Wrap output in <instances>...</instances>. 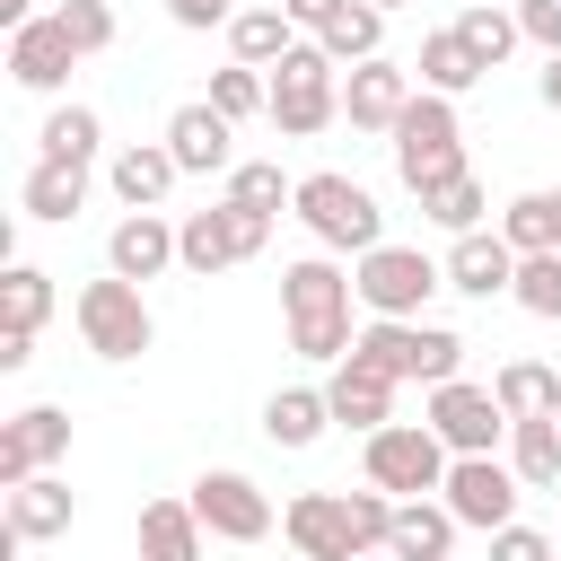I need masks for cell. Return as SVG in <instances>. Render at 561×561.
<instances>
[{
    "label": "cell",
    "mask_w": 561,
    "mask_h": 561,
    "mask_svg": "<svg viewBox=\"0 0 561 561\" xmlns=\"http://www.w3.org/2000/svg\"><path fill=\"white\" fill-rule=\"evenodd\" d=\"M280 535H289L298 561H359V535H351L342 491H298V500L280 508Z\"/></svg>",
    "instance_id": "cell-15"
},
{
    "label": "cell",
    "mask_w": 561,
    "mask_h": 561,
    "mask_svg": "<svg viewBox=\"0 0 561 561\" xmlns=\"http://www.w3.org/2000/svg\"><path fill=\"white\" fill-rule=\"evenodd\" d=\"M421 219H438L447 237H465V228H482V175L465 167V175H447V184H430V193H421Z\"/></svg>",
    "instance_id": "cell-36"
},
{
    "label": "cell",
    "mask_w": 561,
    "mask_h": 561,
    "mask_svg": "<svg viewBox=\"0 0 561 561\" xmlns=\"http://www.w3.org/2000/svg\"><path fill=\"white\" fill-rule=\"evenodd\" d=\"M79 202H88V167H79V158H35L26 184H18V210H26V219H53V228L79 219Z\"/></svg>",
    "instance_id": "cell-24"
},
{
    "label": "cell",
    "mask_w": 561,
    "mask_h": 561,
    "mask_svg": "<svg viewBox=\"0 0 561 561\" xmlns=\"http://www.w3.org/2000/svg\"><path fill=\"white\" fill-rule=\"evenodd\" d=\"M0 18H9V26H26V18H35V9H26V0H0Z\"/></svg>",
    "instance_id": "cell-46"
},
{
    "label": "cell",
    "mask_w": 561,
    "mask_h": 561,
    "mask_svg": "<svg viewBox=\"0 0 561 561\" xmlns=\"http://www.w3.org/2000/svg\"><path fill=\"white\" fill-rule=\"evenodd\" d=\"M438 438H447V456H500V438H508V412H500V394L491 386H473V377H447V386H430V412H421Z\"/></svg>",
    "instance_id": "cell-10"
},
{
    "label": "cell",
    "mask_w": 561,
    "mask_h": 561,
    "mask_svg": "<svg viewBox=\"0 0 561 561\" xmlns=\"http://www.w3.org/2000/svg\"><path fill=\"white\" fill-rule=\"evenodd\" d=\"M421 88H412V70L403 61H351V79H342V123L351 131H394L403 123V105H412Z\"/></svg>",
    "instance_id": "cell-14"
},
{
    "label": "cell",
    "mask_w": 561,
    "mask_h": 561,
    "mask_svg": "<svg viewBox=\"0 0 561 561\" xmlns=\"http://www.w3.org/2000/svg\"><path fill=\"white\" fill-rule=\"evenodd\" d=\"M53 18H61V35H70V44H79V61H88V53H105V44H114V9H105V0H61V9H53Z\"/></svg>",
    "instance_id": "cell-40"
},
{
    "label": "cell",
    "mask_w": 561,
    "mask_h": 561,
    "mask_svg": "<svg viewBox=\"0 0 561 561\" xmlns=\"http://www.w3.org/2000/svg\"><path fill=\"white\" fill-rule=\"evenodd\" d=\"M535 96H543V105L561 114V53H543V79H535Z\"/></svg>",
    "instance_id": "cell-45"
},
{
    "label": "cell",
    "mask_w": 561,
    "mask_h": 561,
    "mask_svg": "<svg viewBox=\"0 0 561 561\" xmlns=\"http://www.w3.org/2000/svg\"><path fill=\"white\" fill-rule=\"evenodd\" d=\"M289 44H298V18H289V9H237V18H228V53L254 61V70H272Z\"/></svg>",
    "instance_id": "cell-29"
},
{
    "label": "cell",
    "mask_w": 561,
    "mask_h": 561,
    "mask_svg": "<svg viewBox=\"0 0 561 561\" xmlns=\"http://www.w3.org/2000/svg\"><path fill=\"white\" fill-rule=\"evenodd\" d=\"M351 351H359V359H377L394 386H403V377L447 386V377H456V359H465V342H456L447 324H421V316H368V333H359Z\"/></svg>",
    "instance_id": "cell-6"
},
{
    "label": "cell",
    "mask_w": 561,
    "mask_h": 561,
    "mask_svg": "<svg viewBox=\"0 0 561 561\" xmlns=\"http://www.w3.org/2000/svg\"><path fill=\"white\" fill-rule=\"evenodd\" d=\"M175 149L167 140H131V149H114V167H105V184L123 193V210H158L167 193H175Z\"/></svg>",
    "instance_id": "cell-21"
},
{
    "label": "cell",
    "mask_w": 561,
    "mask_h": 561,
    "mask_svg": "<svg viewBox=\"0 0 561 561\" xmlns=\"http://www.w3.org/2000/svg\"><path fill=\"white\" fill-rule=\"evenodd\" d=\"M280 9H289V18H298V26H307V35H316V26H324V18H333V9H342V0H280Z\"/></svg>",
    "instance_id": "cell-44"
},
{
    "label": "cell",
    "mask_w": 561,
    "mask_h": 561,
    "mask_svg": "<svg viewBox=\"0 0 561 561\" xmlns=\"http://www.w3.org/2000/svg\"><path fill=\"white\" fill-rule=\"evenodd\" d=\"M272 245V210H245V202H210V210H184L175 219V263L193 272V280H210V272H228V263H254Z\"/></svg>",
    "instance_id": "cell-4"
},
{
    "label": "cell",
    "mask_w": 561,
    "mask_h": 561,
    "mask_svg": "<svg viewBox=\"0 0 561 561\" xmlns=\"http://www.w3.org/2000/svg\"><path fill=\"white\" fill-rule=\"evenodd\" d=\"M359 465H368V482L377 491H394V500H421V491H438L447 482V438L430 430V421H386V430H368V447H359Z\"/></svg>",
    "instance_id": "cell-8"
},
{
    "label": "cell",
    "mask_w": 561,
    "mask_h": 561,
    "mask_svg": "<svg viewBox=\"0 0 561 561\" xmlns=\"http://www.w3.org/2000/svg\"><path fill=\"white\" fill-rule=\"evenodd\" d=\"M351 272L333 254H298L280 263V316H289V351L298 359H351Z\"/></svg>",
    "instance_id": "cell-1"
},
{
    "label": "cell",
    "mask_w": 561,
    "mask_h": 561,
    "mask_svg": "<svg viewBox=\"0 0 561 561\" xmlns=\"http://www.w3.org/2000/svg\"><path fill=\"white\" fill-rule=\"evenodd\" d=\"M70 517H79V500H70L61 473H35V482L9 491V535L18 543H53V535H70Z\"/></svg>",
    "instance_id": "cell-23"
},
{
    "label": "cell",
    "mask_w": 561,
    "mask_h": 561,
    "mask_svg": "<svg viewBox=\"0 0 561 561\" xmlns=\"http://www.w3.org/2000/svg\"><path fill=\"white\" fill-rule=\"evenodd\" d=\"M517 465H500V456H456L447 465V482H438V500L456 508V526H473V535H500L508 517H517Z\"/></svg>",
    "instance_id": "cell-11"
},
{
    "label": "cell",
    "mask_w": 561,
    "mask_h": 561,
    "mask_svg": "<svg viewBox=\"0 0 561 561\" xmlns=\"http://www.w3.org/2000/svg\"><path fill=\"white\" fill-rule=\"evenodd\" d=\"M96 149H105L96 105H53V114H44V158H79V167H96Z\"/></svg>",
    "instance_id": "cell-35"
},
{
    "label": "cell",
    "mask_w": 561,
    "mask_h": 561,
    "mask_svg": "<svg viewBox=\"0 0 561 561\" xmlns=\"http://www.w3.org/2000/svg\"><path fill=\"white\" fill-rule=\"evenodd\" d=\"M447 289H465V298H500V289H517V245L491 237V228H465V237L447 245Z\"/></svg>",
    "instance_id": "cell-19"
},
{
    "label": "cell",
    "mask_w": 561,
    "mask_h": 561,
    "mask_svg": "<svg viewBox=\"0 0 561 561\" xmlns=\"http://www.w3.org/2000/svg\"><path fill=\"white\" fill-rule=\"evenodd\" d=\"M412 70H421V88H438V96H465V88L482 79V61H473V44H465L456 26H430V35H421V61H412Z\"/></svg>",
    "instance_id": "cell-30"
},
{
    "label": "cell",
    "mask_w": 561,
    "mask_h": 561,
    "mask_svg": "<svg viewBox=\"0 0 561 561\" xmlns=\"http://www.w3.org/2000/svg\"><path fill=\"white\" fill-rule=\"evenodd\" d=\"M526 316H543V324H561V245L552 254H517V289H508Z\"/></svg>",
    "instance_id": "cell-38"
},
{
    "label": "cell",
    "mask_w": 561,
    "mask_h": 561,
    "mask_svg": "<svg viewBox=\"0 0 561 561\" xmlns=\"http://www.w3.org/2000/svg\"><path fill=\"white\" fill-rule=\"evenodd\" d=\"M167 263H175V228H167L158 210H123L114 237H105V272H123V280H158Z\"/></svg>",
    "instance_id": "cell-20"
},
{
    "label": "cell",
    "mask_w": 561,
    "mask_h": 561,
    "mask_svg": "<svg viewBox=\"0 0 561 561\" xmlns=\"http://www.w3.org/2000/svg\"><path fill=\"white\" fill-rule=\"evenodd\" d=\"M351 289H359L368 316H421L447 289V263H430L421 245H368L359 272H351Z\"/></svg>",
    "instance_id": "cell-9"
},
{
    "label": "cell",
    "mask_w": 561,
    "mask_h": 561,
    "mask_svg": "<svg viewBox=\"0 0 561 561\" xmlns=\"http://www.w3.org/2000/svg\"><path fill=\"white\" fill-rule=\"evenodd\" d=\"M228 202H245V210H272V219H280V202H298V184H289L272 158H245V167H228Z\"/></svg>",
    "instance_id": "cell-39"
},
{
    "label": "cell",
    "mask_w": 561,
    "mask_h": 561,
    "mask_svg": "<svg viewBox=\"0 0 561 561\" xmlns=\"http://www.w3.org/2000/svg\"><path fill=\"white\" fill-rule=\"evenodd\" d=\"M298 219H307V237L324 245V254H368V245H386V210H377V193L368 184H351V175H298Z\"/></svg>",
    "instance_id": "cell-3"
},
{
    "label": "cell",
    "mask_w": 561,
    "mask_h": 561,
    "mask_svg": "<svg viewBox=\"0 0 561 561\" xmlns=\"http://www.w3.org/2000/svg\"><path fill=\"white\" fill-rule=\"evenodd\" d=\"M184 500H193V517H202L219 543H263V535H272V500H263V482H245V473H228V465H210Z\"/></svg>",
    "instance_id": "cell-12"
},
{
    "label": "cell",
    "mask_w": 561,
    "mask_h": 561,
    "mask_svg": "<svg viewBox=\"0 0 561 561\" xmlns=\"http://www.w3.org/2000/svg\"><path fill=\"white\" fill-rule=\"evenodd\" d=\"M167 18L202 35V26H228V18H237V0H167Z\"/></svg>",
    "instance_id": "cell-43"
},
{
    "label": "cell",
    "mask_w": 561,
    "mask_h": 561,
    "mask_svg": "<svg viewBox=\"0 0 561 561\" xmlns=\"http://www.w3.org/2000/svg\"><path fill=\"white\" fill-rule=\"evenodd\" d=\"M324 403H333V421H342V430H359V438H368V430H386V421H394V377H386L377 359H359V351H351V359H333Z\"/></svg>",
    "instance_id": "cell-17"
},
{
    "label": "cell",
    "mask_w": 561,
    "mask_h": 561,
    "mask_svg": "<svg viewBox=\"0 0 561 561\" xmlns=\"http://www.w3.org/2000/svg\"><path fill=\"white\" fill-rule=\"evenodd\" d=\"M500 237H508L517 254H552V245H561V184H543V193H517V202L500 210Z\"/></svg>",
    "instance_id": "cell-31"
},
{
    "label": "cell",
    "mask_w": 561,
    "mask_h": 561,
    "mask_svg": "<svg viewBox=\"0 0 561 561\" xmlns=\"http://www.w3.org/2000/svg\"><path fill=\"white\" fill-rule=\"evenodd\" d=\"M333 53L324 44H289L280 61H272V131H289V140H316L333 114H342V88H333Z\"/></svg>",
    "instance_id": "cell-5"
},
{
    "label": "cell",
    "mask_w": 561,
    "mask_h": 561,
    "mask_svg": "<svg viewBox=\"0 0 561 561\" xmlns=\"http://www.w3.org/2000/svg\"><path fill=\"white\" fill-rule=\"evenodd\" d=\"M456 35L473 44V61H482V70H500V61H508V53L526 44V26H517V9H500V0H473V9L456 18Z\"/></svg>",
    "instance_id": "cell-33"
},
{
    "label": "cell",
    "mask_w": 561,
    "mask_h": 561,
    "mask_svg": "<svg viewBox=\"0 0 561 561\" xmlns=\"http://www.w3.org/2000/svg\"><path fill=\"white\" fill-rule=\"evenodd\" d=\"M61 456H70V412L26 403V412L0 430V491H18V482H35V473H53Z\"/></svg>",
    "instance_id": "cell-13"
},
{
    "label": "cell",
    "mask_w": 561,
    "mask_h": 561,
    "mask_svg": "<svg viewBox=\"0 0 561 561\" xmlns=\"http://www.w3.org/2000/svg\"><path fill=\"white\" fill-rule=\"evenodd\" d=\"M386 552L394 561H447L456 552V508L447 500H394V526H386Z\"/></svg>",
    "instance_id": "cell-22"
},
{
    "label": "cell",
    "mask_w": 561,
    "mask_h": 561,
    "mask_svg": "<svg viewBox=\"0 0 561 561\" xmlns=\"http://www.w3.org/2000/svg\"><path fill=\"white\" fill-rule=\"evenodd\" d=\"M316 44H324L333 61H377V53H386V9H377V0H342V9L316 26Z\"/></svg>",
    "instance_id": "cell-28"
},
{
    "label": "cell",
    "mask_w": 561,
    "mask_h": 561,
    "mask_svg": "<svg viewBox=\"0 0 561 561\" xmlns=\"http://www.w3.org/2000/svg\"><path fill=\"white\" fill-rule=\"evenodd\" d=\"M491 394H500V412H508V421H535V412H561V377H552L543 359H508V368L491 377Z\"/></svg>",
    "instance_id": "cell-32"
},
{
    "label": "cell",
    "mask_w": 561,
    "mask_h": 561,
    "mask_svg": "<svg viewBox=\"0 0 561 561\" xmlns=\"http://www.w3.org/2000/svg\"><path fill=\"white\" fill-rule=\"evenodd\" d=\"M508 465H517L526 491H561V412L508 421Z\"/></svg>",
    "instance_id": "cell-26"
},
{
    "label": "cell",
    "mask_w": 561,
    "mask_h": 561,
    "mask_svg": "<svg viewBox=\"0 0 561 561\" xmlns=\"http://www.w3.org/2000/svg\"><path fill=\"white\" fill-rule=\"evenodd\" d=\"M359 561H368V552H359Z\"/></svg>",
    "instance_id": "cell-48"
},
{
    "label": "cell",
    "mask_w": 561,
    "mask_h": 561,
    "mask_svg": "<svg viewBox=\"0 0 561 561\" xmlns=\"http://www.w3.org/2000/svg\"><path fill=\"white\" fill-rule=\"evenodd\" d=\"M386 140H394V175L412 184V202H421L430 184L465 175V123H456V96H438V88H421Z\"/></svg>",
    "instance_id": "cell-2"
},
{
    "label": "cell",
    "mask_w": 561,
    "mask_h": 561,
    "mask_svg": "<svg viewBox=\"0 0 561 561\" xmlns=\"http://www.w3.org/2000/svg\"><path fill=\"white\" fill-rule=\"evenodd\" d=\"M210 105H219L228 123H245V114H272V79H263L254 61H228V70H210Z\"/></svg>",
    "instance_id": "cell-37"
},
{
    "label": "cell",
    "mask_w": 561,
    "mask_h": 561,
    "mask_svg": "<svg viewBox=\"0 0 561 561\" xmlns=\"http://www.w3.org/2000/svg\"><path fill=\"white\" fill-rule=\"evenodd\" d=\"M324 430H333L324 386H280V394L263 403V438H272V447H316Z\"/></svg>",
    "instance_id": "cell-25"
},
{
    "label": "cell",
    "mask_w": 561,
    "mask_h": 561,
    "mask_svg": "<svg viewBox=\"0 0 561 561\" xmlns=\"http://www.w3.org/2000/svg\"><path fill=\"white\" fill-rule=\"evenodd\" d=\"M377 9H386V18H394V9H403V0H377Z\"/></svg>",
    "instance_id": "cell-47"
},
{
    "label": "cell",
    "mask_w": 561,
    "mask_h": 561,
    "mask_svg": "<svg viewBox=\"0 0 561 561\" xmlns=\"http://www.w3.org/2000/svg\"><path fill=\"white\" fill-rule=\"evenodd\" d=\"M202 517H193V500H149L140 508V561H202Z\"/></svg>",
    "instance_id": "cell-27"
},
{
    "label": "cell",
    "mask_w": 561,
    "mask_h": 561,
    "mask_svg": "<svg viewBox=\"0 0 561 561\" xmlns=\"http://www.w3.org/2000/svg\"><path fill=\"white\" fill-rule=\"evenodd\" d=\"M517 26H526V44L561 53V0H517Z\"/></svg>",
    "instance_id": "cell-42"
},
{
    "label": "cell",
    "mask_w": 561,
    "mask_h": 561,
    "mask_svg": "<svg viewBox=\"0 0 561 561\" xmlns=\"http://www.w3.org/2000/svg\"><path fill=\"white\" fill-rule=\"evenodd\" d=\"M0 307H9V342H35V333H44V316H53V272H35V263H9V280H0Z\"/></svg>",
    "instance_id": "cell-34"
},
{
    "label": "cell",
    "mask_w": 561,
    "mask_h": 561,
    "mask_svg": "<svg viewBox=\"0 0 561 561\" xmlns=\"http://www.w3.org/2000/svg\"><path fill=\"white\" fill-rule=\"evenodd\" d=\"M70 316H79V342H88L96 359H140V351L158 342V324H149V298H140V280H123V272L88 280V289L70 298Z\"/></svg>",
    "instance_id": "cell-7"
},
{
    "label": "cell",
    "mask_w": 561,
    "mask_h": 561,
    "mask_svg": "<svg viewBox=\"0 0 561 561\" xmlns=\"http://www.w3.org/2000/svg\"><path fill=\"white\" fill-rule=\"evenodd\" d=\"M70 61H79V44L61 35V18H26V26H9V79H18V88L53 96V88L70 79Z\"/></svg>",
    "instance_id": "cell-18"
},
{
    "label": "cell",
    "mask_w": 561,
    "mask_h": 561,
    "mask_svg": "<svg viewBox=\"0 0 561 561\" xmlns=\"http://www.w3.org/2000/svg\"><path fill=\"white\" fill-rule=\"evenodd\" d=\"M158 140L175 149V167H184V175H228V167H237V158H228V140H237V123H228V114H219L210 96H193V105H175Z\"/></svg>",
    "instance_id": "cell-16"
},
{
    "label": "cell",
    "mask_w": 561,
    "mask_h": 561,
    "mask_svg": "<svg viewBox=\"0 0 561 561\" xmlns=\"http://www.w3.org/2000/svg\"><path fill=\"white\" fill-rule=\"evenodd\" d=\"M552 552H561V543H552V535H535V526H517V517L491 535V561H552Z\"/></svg>",
    "instance_id": "cell-41"
}]
</instances>
